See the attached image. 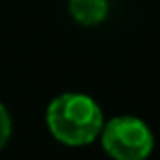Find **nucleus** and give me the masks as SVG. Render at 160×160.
Wrapping results in <instances>:
<instances>
[{"label": "nucleus", "instance_id": "obj_1", "mask_svg": "<svg viewBox=\"0 0 160 160\" xmlns=\"http://www.w3.org/2000/svg\"><path fill=\"white\" fill-rule=\"evenodd\" d=\"M45 122L59 144L83 148L99 138L106 118L91 95L81 91H63L49 102Z\"/></svg>", "mask_w": 160, "mask_h": 160}, {"label": "nucleus", "instance_id": "obj_2", "mask_svg": "<svg viewBox=\"0 0 160 160\" xmlns=\"http://www.w3.org/2000/svg\"><path fill=\"white\" fill-rule=\"evenodd\" d=\"M98 140L112 160H146L154 150L150 126L142 118L130 113L106 120Z\"/></svg>", "mask_w": 160, "mask_h": 160}, {"label": "nucleus", "instance_id": "obj_3", "mask_svg": "<svg viewBox=\"0 0 160 160\" xmlns=\"http://www.w3.org/2000/svg\"><path fill=\"white\" fill-rule=\"evenodd\" d=\"M71 18L81 27H98L109 14V0H69Z\"/></svg>", "mask_w": 160, "mask_h": 160}, {"label": "nucleus", "instance_id": "obj_4", "mask_svg": "<svg viewBox=\"0 0 160 160\" xmlns=\"http://www.w3.org/2000/svg\"><path fill=\"white\" fill-rule=\"evenodd\" d=\"M10 136H12V118L6 106L0 102V150L8 144Z\"/></svg>", "mask_w": 160, "mask_h": 160}]
</instances>
